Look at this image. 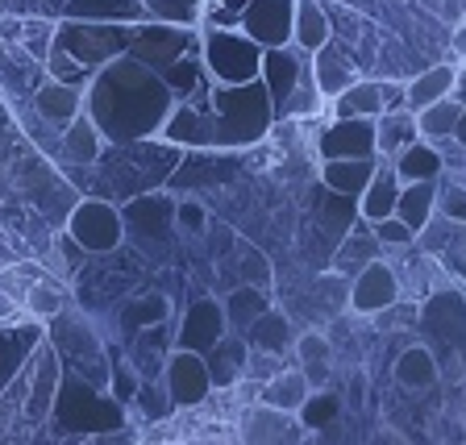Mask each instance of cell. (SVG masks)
Returning a JSON list of instances; mask_svg holds the SVG:
<instances>
[{
  "mask_svg": "<svg viewBox=\"0 0 466 445\" xmlns=\"http://www.w3.org/2000/svg\"><path fill=\"white\" fill-rule=\"evenodd\" d=\"M458 76H462V67H454V63H433V67L420 71V76L404 87V108L408 113H420V108L437 105V100L454 96Z\"/></svg>",
  "mask_w": 466,
  "mask_h": 445,
  "instance_id": "cb8c5ba5",
  "label": "cell"
},
{
  "mask_svg": "<svg viewBox=\"0 0 466 445\" xmlns=\"http://www.w3.org/2000/svg\"><path fill=\"white\" fill-rule=\"evenodd\" d=\"M42 338H46V325H38V320L34 325H0V391L25 370Z\"/></svg>",
  "mask_w": 466,
  "mask_h": 445,
  "instance_id": "ffe728a7",
  "label": "cell"
},
{
  "mask_svg": "<svg viewBox=\"0 0 466 445\" xmlns=\"http://www.w3.org/2000/svg\"><path fill=\"white\" fill-rule=\"evenodd\" d=\"M46 341L55 346L58 362L67 375H79L84 383L108 391V375H113V359H108L100 329L84 317L79 308H58L46 320Z\"/></svg>",
  "mask_w": 466,
  "mask_h": 445,
  "instance_id": "277c9868",
  "label": "cell"
},
{
  "mask_svg": "<svg viewBox=\"0 0 466 445\" xmlns=\"http://www.w3.org/2000/svg\"><path fill=\"white\" fill-rule=\"evenodd\" d=\"M450 46H454V55H462V58H466V17L454 25V38H450Z\"/></svg>",
  "mask_w": 466,
  "mask_h": 445,
  "instance_id": "f907efd6",
  "label": "cell"
},
{
  "mask_svg": "<svg viewBox=\"0 0 466 445\" xmlns=\"http://www.w3.org/2000/svg\"><path fill=\"white\" fill-rule=\"evenodd\" d=\"M204 367H208V379H213V391H225V388H233V383H242V379L250 375V341L229 329L204 354Z\"/></svg>",
  "mask_w": 466,
  "mask_h": 445,
  "instance_id": "d6986e66",
  "label": "cell"
},
{
  "mask_svg": "<svg viewBox=\"0 0 466 445\" xmlns=\"http://www.w3.org/2000/svg\"><path fill=\"white\" fill-rule=\"evenodd\" d=\"M462 76H466V67H462Z\"/></svg>",
  "mask_w": 466,
  "mask_h": 445,
  "instance_id": "db71d44e",
  "label": "cell"
},
{
  "mask_svg": "<svg viewBox=\"0 0 466 445\" xmlns=\"http://www.w3.org/2000/svg\"><path fill=\"white\" fill-rule=\"evenodd\" d=\"M320 221L333 225V229L346 238V233L362 221L359 200H354V196H341V192H329V196H325V204H320Z\"/></svg>",
  "mask_w": 466,
  "mask_h": 445,
  "instance_id": "ee69618b",
  "label": "cell"
},
{
  "mask_svg": "<svg viewBox=\"0 0 466 445\" xmlns=\"http://www.w3.org/2000/svg\"><path fill=\"white\" fill-rule=\"evenodd\" d=\"M437 213L446 221H458L466 225V184H454V179H437Z\"/></svg>",
  "mask_w": 466,
  "mask_h": 445,
  "instance_id": "f6af8a7d",
  "label": "cell"
},
{
  "mask_svg": "<svg viewBox=\"0 0 466 445\" xmlns=\"http://www.w3.org/2000/svg\"><path fill=\"white\" fill-rule=\"evenodd\" d=\"M167 317H171V300L158 296V291H142V296H134L126 308L116 312V320H121V329H126L129 338L150 329V325H167Z\"/></svg>",
  "mask_w": 466,
  "mask_h": 445,
  "instance_id": "e575fe53",
  "label": "cell"
},
{
  "mask_svg": "<svg viewBox=\"0 0 466 445\" xmlns=\"http://www.w3.org/2000/svg\"><path fill=\"white\" fill-rule=\"evenodd\" d=\"M100 146H105V137H100V129L92 126V116L79 113L76 121H71L67 129H63V163L67 167H92L100 158Z\"/></svg>",
  "mask_w": 466,
  "mask_h": 445,
  "instance_id": "4dcf8cb0",
  "label": "cell"
},
{
  "mask_svg": "<svg viewBox=\"0 0 466 445\" xmlns=\"http://www.w3.org/2000/svg\"><path fill=\"white\" fill-rule=\"evenodd\" d=\"M417 329L429 333L433 346H466V296H458V291H437L433 300L420 308Z\"/></svg>",
  "mask_w": 466,
  "mask_h": 445,
  "instance_id": "e0dca14e",
  "label": "cell"
},
{
  "mask_svg": "<svg viewBox=\"0 0 466 445\" xmlns=\"http://www.w3.org/2000/svg\"><path fill=\"white\" fill-rule=\"evenodd\" d=\"M333 116H383V79H359L333 96Z\"/></svg>",
  "mask_w": 466,
  "mask_h": 445,
  "instance_id": "d590c367",
  "label": "cell"
},
{
  "mask_svg": "<svg viewBox=\"0 0 466 445\" xmlns=\"http://www.w3.org/2000/svg\"><path fill=\"white\" fill-rule=\"evenodd\" d=\"M63 17H71V21H129V25L150 21L142 9V0H67V5H63Z\"/></svg>",
  "mask_w": 466,
  "mask_h": 445,
  "instance_id": "f546056e",
  "label": "cell"
},
{
  "mask_svg": "<svg viewBox=\"0 0 466 445\" xmlns=\"http://www.w3.org/2000/svg\"><path fill=\"white\" fill-rule=\"evenodd\" d=\"M370 233L379 238L383 250H408V246H417V233L408 229L400 217H383V221H375L370 225Z\"/></svg>",
  "mask_w": 466,
  "mask_h": 445,
  "instance_id": "bcb514c9",
  "label": "cell"
},
{
  "mask_svg": "<svg viewBox=\"0 0 466 445\" xmlns=\"http://www.w3.org/2000/svg\"><path fill=\"white\" fill-rule=\"evenodd\" d=\"M142 9L150 21H163V25L200 29L204 21V0H142Z\"/></svg>",
  "mask_w": 466,
  "mask_h": 445,
  "instance_id": "60d3db41",
  "label": "cell"
},
{
  "mask_svg": "<svg viewBox=\"0 0 466 445\" xmlns=\"http://www.w3.org/2000/svg\"><path fill=\"white\" fill-rule=\"evenodd\" d=\"M63 233H71L87 254H113L126 242V221H121V208L113 200H100V196H84V200L71 204Z\"/></svg>",
  "mask_w": 466,
  "mask_h": 445,
  "instance_id": "52a82bcc",
  "label": "cell"
},
{
  "mask_svg": "<svg viewBox=\"0 0 466 445\" xmlns=\"http://www.w3.org/2000/svg\"><path fill=\"white\" fill-rule=\"evenodd\" d=\"M50 417L76 437H96V433H108V429L126 425V404H116L108 391L92 388V383H84L79 375L63 370V383H58L55 412H50Z\"/></svg>",
  "mask_w": 466,
  "mask_h": 445,
  "instance_id": "5b68a950",
  "label": "cell"
},
{
  "mask_svg": "<svg viewBox=\"0 0 466 445\" xmlns=\"http://www.w3.org/2000/svg\"><path fill=\"white\" fill-rule=\"evenodd\" d=\"M309 63H312V55H304V50H296V46L262 50L258 79H262V87H267V96H271V105H275V121H279V108L291 100V92L300 87Z\"/></svg>",
  "mask_w": 466,
  "mask_h": 445,
  "instance_id": "5bb4252c",
  "label": "cell"
},
{
  "mask_svg": "<svg viewBox=\"0 0 466 445\" xmlns=\"http://www.w3.org/2000/svg\"><path fill=\"white\" fill-rule=\"evenodd\" d=\"M275 129V105L262 79L250 84H208L196 100H175L158 142L167 146H200V150H246Z\"/></svg>",
  "mask_w": 466,
  "mask_h": 445,
  "instance_id": "7a4b0ae2",
  "label": "cell"
},
{
  "mask_svg": "<svg viewBox=\"0 0 466 445\" xmlns=\"http://www.w3.org/2000/svg\"><path fill=\"white\" fill-rule=\"evenodd\" d=\"M309 379H304V370L300 367H288V370H275L267 383L258 388V404H267V408H275V412H300L304 408V399H309Z\"/></svg>",
  "mask_w": 466,
  "mask_h": 445,
  "instance_id": "83f0119b",
  "label": "cell"
},
{
  "mask_svg": "<svg viewBox=\"0 0 466 445\" xmlns=\"http://www.w3.org/2000/svg\"><path fill=\"white\" fill-rule=\"evenodd\" d=\"M441 379V367H437V354L429 346H408L396 359V383L412 391H425Z\"/></svg>",
  "mask_w": 466,
  "mask_h": 445,
  "instance_id": "836d02e7",
  "label": "cell"
},
{
  "mask_svg": "<svg viewBox=\"0 0 466 445\" xmlns=\"http://www.w3.org/2000/svg\"><path fill=\"white\" fill-rule=\"evenodd\" d=\"M396 300H400V279L383 258H375L350 279V308L362 312V317H383Z\"/></svg>",
  "mask_w": 466,
  "mask_h": 445,
  "instance_id": "2e32d148",
  "label": "cell"
},
{
  "mask_svg": "<svg viewBox=\"0 0 466 445\" xmlns=\"http://www.w3.org/2000/svg\"><path fill=\"white\" fill-rule=\"evenodd\" d=\"M25 375H29V396H25V420L29 425H46L50 412H55V396H58V383H63V362H58L55 346L46 338L38 341L34 359L25 362Z\"/></svg>",
  "mask_w": 466,
  "mask_h": 445,
  "instance_id": "8fae6325",
  "label": "cell"
},
{
  "mask_svg": "<svg viewBox=\"0 0 466 445\" xmlns=\"http://www.w3.org/2000/svg\"><path fill=\"white\" fill-rule=\"evenodd\" d=\"M375 171H379V155L375 158H333V163H320V184L329 187V192L359 200L367 192V184L375 179Z\"/></svg>",
  "mask_w": 466,
  "mask_h": 445,
  "instance_id": "4316f807",
  "label": "cell"
},
{
  "mask_svg": "<svg viewBox=\"0 0 466 445\" xmlns=\"http://www.w3.org/2000/svg\"><path fill=\"white\" fill-rule=\"evenodd\" d=\"M338 412H341L338 391L317 388V391H309V399H304V408L296 412V417H300V425L309 429V433H317V429H325L329 420H338Z\"/></svg>",
  "mask_w": 466,
  "mask_h": 445,
  "instance_id": "7bdbcfd3",
  "label": "cell"
},
{
  "mask_svg": "<svg viewBox=\"0 0 466 445\" xmlns=\"http://www.w3.org/2000/svg\"><path fill=\"white\" fill-rule=\"evenodd\" d=\"M137 25L129 21H71L63 17L50 29L46 46V71L50 79L71 87H87V79L96 76L105 63L129 55Z\"/></svg>",
  "mask_w": 466,
  "mask_h": 445,
  "instance_id": "3957f363",
  "label": "cell"
},
{
  "mask_svg": "<svg viewBox=\"0 0 466 445\" xmlns=\"http://www.w3.org/2000/svg\"><path fill=\"white\" fill-rule=\"evenodd\" d=\"M454 142L466 150V100H462V113H458V129H454Z\"/></svg>",
  "mask_w": 466,
  "mask_h": 445,
  "instance_id": "816d5d0a",
  "label": "cell"
},
{
  "mask_svg": "<svg viewBox=\"0 0 466 445\" xmlns=\"http://www.w3.org/2000/svg\"><path fill=\"white\" fill-rule=\"evenodd\" d=\"M417 246L429 254V258L441 262L450 275L466 279V225L446 221L441 213H433V221L417 233Z\"/></svg>",
  "mask_w": 466,
  "mask_h": 445,
  "instance_id": "ac0fdd59",
  "label": "cell"
},
{
  "mask_svg": "<svg viewBox=\"0 0 466 445\" xmlns=\"http://www.w3.org/2000/svg\"><path fill=\"white\" fill-rule=\"evenodd\" d=\"M391 167H396L400 184H425V179H441L446 175V155H441V146L437 142H412L408 150H400L396 158H391Z\"/></svg>",
  "mask_w": 466,
  "mask_h": 445,
  "instance_id": "484cf974",
  "label": "cell"
},
{
  "mask_svg": "<svg viewBox=\"0 0 466 445\" xmlns=\"http://www.w3.org/2000/svg\"><path fill=\"white\" fill-rule=\"evenodd\" d=\"M458 113H462V100L446 96V100H437V105L420 108L417 113V129L425 142H454V129H458Z\"/></svg>",
  "mask_w": 466,
  "mask_h": 445,
  "instance_id": "ab89813d",
  "label": "cell"
},
{
  "mask_svg": "<svg viewBox=\"0 0 466 445\" xmlns=\"http://www.w3.org/2000/svg\"><path fill=\"white\" fill-rule=\"evenodd\" d=\"M221 304H225V320H229V329L233 333H246L254 320L262 317V312L271 308V296L250 283V288H233Z\"/></svg>",
  "mask_w": 466,
  "mask_h": 445,
  "instance_id": "f35d334b",
  "label": "cell"
},
{
  "mask_svg": "<svg viewBox=\"0 0 466 445\" xmlns=\"http://www.w3.org/2000/svg\"><path fill=\"white\" fill-rule=\"evenodd\" d=\"M163 388L175 408H200L213 396V379H208V367H204V354L171 349L163 362Z\"/></svg>",
  "mask_w": 466,
  "mask_h": 445,
  "instance_id": "30bf717a",
  "label": "cell"
},
{
  "mask_svg": "<svg viewBox=\"0 0 466 445\" xmlns=\"http://www.w3.org/2000/svg\"><path fill=\"white\" fill-rule=\"evenodd\" d=\"M238 441L242 445H304L309 441V429L300 425V417H291V412H275L267 404H254L242 417Z\"/></svg>",
  "mask_w": 466,
  "mask_h": 445,
  "instance_id": "9a60e30c",
  "label": "cell"
},
{
  "mask_svg": "<svg viewBox=\"0 0 466 445\" xmlns=\"http://www.w3.org/2000/svg\"><path fill=\"white\" fill-rule=\"evenodd\" d=\"M84 113L100 129L105 146L155 142L175 113V92L158 71L137 63L134 55H121L87 79Z\"/></svg>",
  "mask_w": 466,
  "mask_h": 445,
  "instance_id": "6da1fadb",
  "label": "cell"
},
{
  "mask_svg": "<svg viewBox=\"0 0 466 445\" xmlns=\"http://www.w3.org/2000/svg\"><path fill=\"white\" fill-rule=\"evenodd\" d=\"M396 200H400V175L391 167V158H379L375 179L367 184V192L359 196V213L362 221H383V217H396Z\"/></svg>",
  "mask_w": 466,
  "mask_h": 445,
  "instance_id": "d4e9b609",
  "label": "cell"
},
{
  "mask_svg": "<svg viewBox=\"0 0 466 445\" xmlns=\"http://www.w3.org/2000/svg\"><path fill=\"white\" fill-rule=\"evenodd\" d=\"M121 221H126V238H134V242H167V233L175 229V200H167L163 192L129 196V204L121 208Z\"/></svg>",
  "mask_w": 466,
  "mask_h": 445,
  "instance_id": "4fadbf2b",
  "label": "cell"
},
{
  "mask_svg": "<svg viewBox=\"0 0 466 445\" xmlns=\"http://www.w3.org/2000/svg\"><path fill=\"white\" fill-rule=\"evenodd\" d=\"M134 408H142V417L150 420V425H163V420H171L179 408L171 404V396H167L163 379H142V388H137L134 396Z\"/></svg>",
  "mask_w": 466,
  "mask_h": 445,
  "instance_id": "b9f144b4",
  "label": "cell"
},
{
  "mask_svg": "<svg viewBox=\"0 0 466 445\" xmlns=\"http://www.w3.org/2000/svg\"><path fill=\"white\" fill-rule=\"evenodd\" d=\"M204 225H208V208H204L200 200H179L175 204V229L200 233Z\"/></svg>",
  "mask_w": 466,
  "mask_h": 445,
  "instance_id": "c3c4849f",
  "label": "cell"
},
{
  "mask_svg": "<svg viewBox=\"0 0 466 445\" xmlns=\"http://www.w3.org/2000/svg\"><path fill=\"white\" fill-rule=\"evenodd\" d=\"M196 50H200V29L163 25V21H142L134 42H129V55H134L137 63H146L150 71H158V76H163L171 63L196 55Z\"/></svg>",
  "mask_w": 466,
  "mask_h": 445,
  "instance_id": "ba28073f",
  "label": "cell"
},
{
  "mask_svg": "<svg viewBox=\"0 0 466 445\" xmlns=\"http://www.w3.org/2000/svg\"><path fill=\"white\" fill-rule=\"evenodd\" d=\"M375 142H379V158H396L400 150H408L412 142H420L417 113H408V108L383 113L375 121Z\"/></svg>",
  "mask_w": 466,
  "mask_h": 445,
  "instance_id": "1f68e13d",
  "label": "cell"
},
{
  "mask_svg": "<svg viewBox=\"0 0 466 445\" xmlns=\"http://www.w3.org/2000/svg\"><path fill=\"white\" fill-rule=\"evenodd\" d=\"M312 79H317L320 96L333 100V96H341L350 84H359V71H354L350 55L338 46V42H325V46L312 55Z\"/></svg>",
  "mask_w": 466,
  "mask_h": 445,
  "instance_id": "603a6c76",
  "label": "cell"
},
{
  "mask_svg": "<svg viewBox=\"0 0 466 445\" xmlns=\"http://www.w3.org/2000/svg\"><path fill=\"white\" fill-rule=\"evenodd\" d=\"M137 388H142V379H137V370L129 367V362H113V375H108V396L116 399V404H134Z\"/></svg>",
  "mask_w": 466,
  "mask_h": 445,
  "instance_id": "7dc6e473",
  "label": "cell"
},
{
  "mask_svg": "<svg viewBox=\"0 0 466 445\" xmlns=\"http://www.w3.org/2000/svg\"><path fill=\"white\" fill-rule=\"evenodd\" d=\"M325 42H333V21L317 0H296V25H291V46L304 55H317Z\"/></svg>",
  "mask_w": 466,
  "mask_h": 445,
  "instance_id": "f1b7e54d",
  "label": "cell"
},
{
  "mask_svg": "<svg viewBox=\"0 0 466 445\" xmlns=\"http://www.w3.org/2000/svg\"><path fill=\"white\" fill-rule=\"evenodd\" d=\"M5 129H9V108L0 105V134H5Z\"/></svg>",
  "mask_w": 466,
  "mask_h": 445,
  "instance_id": "f5cc1de1",
  "label": "cell"
},
{
  "mask_svg": "<svg viewBox=\"0 0 466 445\" xmlns=\"http://www.w3.org/2000/svg\"><path fill=\"white\" fill-rule=\"evenodd\" d=\"M34 113L55 129H67L79 113H84V87L58 84V79H42L34 92Z\"/></svg>",
  "mask_w": 466,
  "mask_h": 445,
  "instance_id": "44dd1931",
  "label": "cell"
},
{
  "mask_svg": "<svg viewBox=\"0 0 466 445\" xmlns=\"http://www.w3.org/2000/svg\"><path fill=\"white\" fill-rule=\"evenodd\" d=\"M87 445H142V433L129 429V425H121V429H108V433L87 437Z\"/></svg>",
  "mask_w": 466,
  "mask_h": 445,
  "instance_id": "681fc988",
  "label": "cell"
},
{
  "mask_svg": "<svg viewBox=\"0 0 466 445\" xmlns=\"http://www.w3.org/2000/svg\"><path fill=\"white\" fill-rule=\"evenodd\" d=\"M200 55L213 84H250V79H258L262 46L246 38L242 29L200 25Z\"/></svg>",
  "mask_w": 466,
  "mask_h": 445,
  "instance_id": "8992f818",
  "label": "cell"
},
{
  "mask_svg": "<svg viewBox=\"0 0 466 445\" xmlns=\"http://www.w3.org/2000/svg\"><path fill=\"white\" fill-rule=\"evenodd\" d=\"M437 213V179L425 184H400V200H396V217L408 225L412 233H420Z\"/></svg>",
  "mask_w": 466,
  "mask_h": 445,
  "instance_id": "d6a6232c",
  "label": "cell"
},
{
  "mask_svg": "<svg viewBox=\"0 0 466 445\" xmlns=\"http://www.w3.org/2000/svg\"><path fill=\"white\" fill-rule=\"evenodd\" d=\"M375 116H333L329 126L317 134V158L333 163V158H375Z\"/></svg>",
  "mask_w": 466,
  "mask_h": 445,
  "instance_id": "9c48e42d",
  "label": "cell"
},
{
  "mask_svg": "<svg viewBox=\"0 0 466 445\" xmlns=\"http://www.w3.org/2000/svg\"><path fill=\"white\" fill-rule=\"evenodd\" d=\"M383 254V246H379V238L370 233V221H359L354 229L341 238V246H338V267L341 271H350V275H359L362 267H370V262Z\"/></svg>",
  "mask_w": 466,
  "mask_h": 445,
  "instance_id": "8d00e7d4",
  "label": "cell"
},
{
  "mask_svg": "<svg viewBox=\"0 0 466 445\" xmlns=\"http://www.w3.org/2000/svg\"><path fill=\"white\" fill-rule=\"evenodd\" d=\"M229 333V320H225V304L213 296H200V300L187 304V312L179 317V329H175V349H192V354H208L217 341Z\"/></svg>",
  "mask_w": 466,
  "mask_h": 445,
  "instance_id": "7c38bea8",
  "label": "cell"
},
{
  "mask_svg": "<svg viewBox=\"0 0 466 445\" xmlns=\"http://www.w3.org/2000/svg\"><path fill=\"white\" fill-rule=\"evenodd\" d=\"M296 362H300L304 379H309V388H329V362H333V349L329 341L320 338V333H304V338H296Z\"/></svg>",
  "mask_w": 466,
  "mask_h": 445,
  "instance_id": "74e56055",
  "label": "cell"
},
{
  "mask_svg": "<svg viewBox=\"0 0 466 445\" xmlns=\"http://www.w3.org/2000/svg\"><path fill=\"white\" fill-rule=\"evenodd\" d=\"M242 338L250 341V349L262 354V359H283V354L296 349V329H291V320L279 308H267Z\"/></svg>",
  "mask_w": 466,
  "mask_h": 445,
  "instance_id": "7402d4cb",
  "label": "cell"
}]
</instances>
